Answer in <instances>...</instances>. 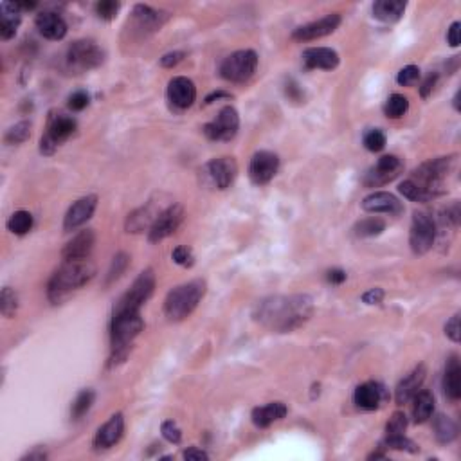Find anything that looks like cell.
<instances>
[{"label": "cell", "mask_w": 461, "mask_h": 461, "mask_svg": "<svg viewBox=\"0 0 461 461\" xmlns=\"http://www.w3.org/2000/svg\"><path fill=\"white\" fill-rule=\"evenodd\" d=\"M182 220H184V208L181 204H172L164 211L159 212V217L155 218L152 227L148 229L150 244H159V241L172 237L176 229L181 227Z\"/></svg>", "instance_id": "11"}, {"label": "cell", "mask_w": 461, "mask_h": 461, "mask_svg": "<svg viewBox=\"0 0 461 461\" xmlns=\"http://www.w3.org/2000/svg\"><path fill=\"white\" fill-rule=\"evenodd\" d=\"M22 460H40V461H44V460H47V453H45V450H42V449H37V450H32V453L25 454Z\"/></svg>", "instance_id": "58"}, {"label": "cell", "mask_w": 461, "mask_h": 461, "mask_svg": "<svg viewBox=\"0 0 461 461\" xmlns=\"http://www.w3.org/2000/svg\"><path fill=\"white\" fill-rule=\"evenodd\" d=\"M157 217H159V212H153L152 205L139 208L137 211H133L132 215H128L126 231H128V233H140V231H145V229H150Z\"/></svg>", "instance_id": "32"}, {"label": "cell", "mask_w": 461, "mask_h": 461, "mask_svg": "<svg viewBox=\"0 0 461 461\" xmlns=\"http://www.w3.org/2000/svg\"><path fill=\"white\" fill-rule=\"evenodd\" d=\"M436 240V222L429 212L417 211L413 215L409 233V245L414 254H425L433 249Z\"/></svg>", "instance_id": "10"}, {"label": "cell", "mask_w": 461, "mask_h": 461, "mask_svg": "<svg viewBox=\"0 0 461 461\" xmlns=\"http://www.w3.org/2000/svg\"><path fill=\"white\" fill-rule=\"evenodd\" d=\"M460 90H457V92H456V96H454V109H456V110H460Z\"/></svg>", "instance_id": "60"}, {"label": "cell", "mask_w": 461, "mask_h": 461, "mask_svg": "<svg viewBox=\"0 0 461 461\" xmlns=\"http://www.w3.org/2000/svg\"><path fill=\"white\" fill-rule=\"evenodd\" d=\"M128 265H130L128 254H126V253H117L116 256H114L112 263H110V269H109V273H107V280H104V285L109 287L110 283H114V281L119 280V277L126 273Z\"/></svg>", "instance_id": "39"}, {"label": "cell", "mask_w": 461, "mask_h": 461, "mask_svg": "<svg viewBox=\"0 0 461 461\" xmlns=\"http://www.w3.org/2000/svg\"><path fill=\"white\" fill-rule=\"evenodd\" d=\"M168 100L173 107L186 110L197 100V87L189 78L176 76L168 83Z\"/></svg>", "instance_id": "20"}, {"label": "cell", "mask_w": 461, "mask_h": 461, "mask_svg": "<svg viewBox=\"0 0 461 461\" xmlns=\"http://www.w3.org/2000/svg\"><path fill=\"white\" fill-rule=\"evenodd\" d=\"M258 68V54L253 49H244L229 54L220 64V76L231 83H245Z\"/></svg>", "instance_id": "7"}, {"label": "cell", "mask_w": 461, "mask_h": 461, "mask_svg": "<svg viewBox=\"0 0 461 461\" xmlns=\"http://www.w3.org/2000/svg\"><path fill=\"white\" fill-rule=\"evenodd\" d=\"M37 29L40 31V35L47 40H64L67 35V24L58 13L54 11H42L40 15H37Z\"/></svg>", "instance_id": "26"}, {"label": "cell", "mask_w": 461, "mask_h": 461, "mask_svg": "<svg viewBox=\"0 0 461 461\" xmlns=\"http://www.w3.org/2000/svg\"><path fill=\"white\" fill-rule=\"evenodd\" d=\"M287 405L283 402H270L267 405H261V407H256L251 414L253 418V424L260 429H265V427H269L273 425L274 421L281 420V418L287 417Z\"/></svg>", "instance_id": "29"}, {"label": "cell", "mask_w": 461, "mask_h": 461, "mask_svg": "<svg viewBox=\"0 0 461 461\" xmlns=\"http://www.w3.org/2000/svg\"><path fill=\"white\" fill-rule=\"evenodd\" d=\"M166 20H168V13L159 11V9H153L145 4H137L132 11L133 31H139L145 37L150 32L159 31Z\"/></svg>", "instance_id": "17"}, {"label": "cell", "mask_w": 461, "mask_h": 461, "mask_svg": "<svg viewBox=\"0 0 461 461\" xmlns=\"http://www.w3.org/2000/svg\"><path fill=\"white\" fill-rule=\"evenodd\" d=\"M404 169V162L400 157L397 155H384L377 161V164L366 172L364 182L366 188H381V186L389 184L391 181H395Z\"/></svg>", "instance_id": "12"}, {"label": "cell", "mask_w": 461, "mask_h": 461, "mask_svg": "<svg viewBox=\"0 0 461 461\" xmlns=\"http://www.w3.org/2000/svg\"><path fill=\"white\" fill-rule=\"evenodd\" d=\"M104 60L103 49L92 40H76L67 49V64L76 73L97 68Z\"/></svg>", "instance_id": "9"}, {"label": "cell", "mask_w": 461, "mask_h": 461, "mask_svg": "<svg viewBox=\"0 0 461 461\" xmlns=\"http://www.w3.org/2000/svg\"><path fill=\"white\" fill-rule=\"evenodd\" d=\"M409 110V100L404 94H391L384 104V114L391 119H400Z\"/></svg>", "instance_id": "36"}, {"label": "cell", "mask_w": 461, "mask_h": 461, "mask_svg": "<svg viewBox=\"0 0 461 461\" xmlns=\"http://www.w3.org/2000/svg\"><path fill=\"white\" fill-rule=\"evenodd\" d=\"M285 94L290 101L294 103H305V90L299 87L294 80H290L289 83L285 85Z\"/></svg>", "instance_id": "50"}, {"label": "cell", "mask_w": 461, "mask_h": 461, "mask_svg": "<svg viewBox=\"0 0 461 461\" xmlns=\"http://www.w3.org/2000/svg\"><path fill=\"white\" fill-rule=\"evenodd\" d=\"M385 231V222L382 218H364V220L357 222L353 227V234L359 238H373L378 237Z\"/></svg>", "instance_id": "34"}, {"label": "cell", "mask_w": 461, "mask_h": 461, "mask_svg": "<svg viewBox=\"0 0 461 461\" xmlns=\"http://www.w3.org/2000/svg\"><path fill=\"white\" fill-rule=\"evenodd\" d=\"M445 335L449 337L453 342H460L461 339V328H460V313L450 317V321L445 325Z\"/></svg>", "instance_id": "51"}, {"label": "cell", "mask_w": 461, "mask_h": 461, "mask_svg": "<svg viewBox=\"0 0 461 461\" xmlns=\"http://www.w3.org/2000/svg\"><path fill=\"white\" fill-rule=\"evenodd\" d=\"M123 434H125V418L121 413H116L114 417H110L107 424H103L97 429L96 436H94V449H110L116 443H119Z\"/></svg>", "instance_id": "21"}, {"label": "cell", "mask_w": 461, "mask_h": 461, "mask_svg": "<svg viewBox=\"0 0 461 461\" xmlns=\"http://www.w3.org/2000/svg\"><path fill=\"white\" fill-rule=\"evenodd\" d=\"M339 54L330 47H310L303 51V64L309 71L312 68H323V71H333L339 67Z\"/></svg>", "instance_id": "25"}, {"label": "cell", "mask_w": 461, "mask_h": 461, "mask_svg": "<svg viewBox=\"0 0 461 461\" xmlns=\"http://www.w3.org/2000/svg\"><path fill=\"white\" fill-rule=\"evenodd\" d=\"M382 449H395V450H405V453H418V445L413 440L405 436V434H385L384 441H382Z\"/></svg>", "instance_id": "38"}, {"label": "cell", "mask_w": 461, "mask_h": 461, "mask_svg": "<svg viewBox=\"0 0 461 461\" xmlns=\"http://www.w3.org/2000/svg\"><path fill=\"white\" fill-rule=\"evenodd\" d=\"M16 309H18V296L11 287H4L0 294V312L4 317H13Z\"/></svg>", "instance_id": "41"}, {"label": "cell", "mask_w": 461, "mask_h": 461, "mask_svg": "<svg viewBox=\"0 0 461 461\" xmlns=\"http://www.w3.org/2000/svg\"><path fill=\"white\" fill-rule=\"evenodd\" d=\"M186 460H209V454L205 450L197 449V447H189L184 450Z\"/></svg>", "instance_id": "57"}, {"label": "cell", "mask_w": 461, "mask_h": 461, "mask_svg": "<svg viewBox=\"0 0 461 461\" xmlns=\"http://www.w3.org/2000/svg\"><path fill=\"white\" fill-rule=\"evenodd\" d=\"M172 260L175 261L176 265H181V267H191V265L195 263L193 251L189 249L188 245H179V247H175L172 253Z\"/></svg>", "instance_id": "46"}, {"label": "cell", "mask_w": 461, "mask_h": 461, "mask_svg": "<svg viewBox=\"0 0 461 461\" xmlns=\"http://www.w3.org/2000/svg\"><path fill=\"white\" fill-rule=\"evenodd\" d=\"M205 173L218 189H227L238 175V164L233 157H218L205 164Z\"/></svg>", "instance_id": "18"}, {"label": "cell", "mask_w": 461, "mask_h": 461, "mask_svg": "<svg viewBox=\"0 0 461 461\" xmlns=\"http://www.w3.org/2000/svg\"><path fill=\"white\" fill-rule=\"evenodd\" d=\"M438 83V74L436 73H431L429 76L425 78L424 81H421L420 85V96L421 97H429L431 94H433L434 87H436Z\"/></svg>", "instance_id": "53"}, {"label": "cell", "mask_w": 461, "mask_h": 461, "mask_svg": "<svg viewBox=\"0 0 461 461\" xmlns=\"http://www.w3.org/2000/svg\"><path fill=\"white\" fill-rule=\"evenodd\" d=\"M433 431L434 436L440 443H450L457 438V425L456 421L450 417H445V414H438L433 420Z\"/></svg>", "instance_id": "33"}, {"label": "cell", "mask_w": 461, "mask_h": 461, "mask_svg": "<svg viewBox=\"0 0 461 461\" xmlns=\"http://www.w3.org/2000/svg\"><path fill=\"white\" fill-rule=\"evenodd\" d=\"M205 289L204 280H193L169 290L164 299V316L173 323L188 319L205 296Z\"/></svg>", "instance_id": "4"}, {"label": "cell", "mask_w": 461, "mask_h": 461, "mask_svg": "<svg viewBox=\"0 0 461 461\" xmlns=\"http://www.w3.org/2000/svg\"><path fill=\"white\" fill-rule=\"evenodd\" d=\"M88 103H90V96H88L85 90H76V92H73L71 97H68V109L74 110V112H80V110L87 109Z\"/></svg>", "instance_id": "48"}, {"label": "cell", "mask_w": 461, "mask_h": 461, "mask_svg": "<svg viewBox=\"0 0 461 461\" xmlns=\"http://www.w3.org/2000/svg\"><path fill=\"white\" fill-rule=\"evenodd\" d=\"M313 313V299L306 294L265 297L254 306V319L270 332L289 333L305 325Z\"/></svg>", "instance_id": "1"}, {"label": "cell", "mask_w": 461, "mask_h": 461, "mask_svg": "<svg viewBox=\"0 0 461 461\" xmlns=\"http://www.w3.org/2000/svg\"><path fill=\"white\" fill-rule=\"evenodd\" d=\"M220 97H229L227 92H212L205 97V103H212V100H220Z\"/></svg>", "instance_id": "59"}, {"label": "cell", "mask_w": 461, "mask_h": 461, "mask_svg": "<svg viewBox=\"0 0 461 461\" xmlns=\"http://www.w3.org/2000/svg\"><path fill=\"white\" fill-rule=\"evenodd\" d=\"M145 328V321L140 317V312H130V310H121L112 313V323H110V366L121 364L128 357L132 349L133 341Z\"/></svg>", "instance_id": "3"}, {"label": "cell", "mask_w": 461, "mask_h": 461, "mask_svg": "<svg viewBox=\"0 0 461 461\" xmlns=\"http://www.w3.org/2000/svg\"><path fill=\"white\" fill-rule=\"evenodd\" d=\"M385 133L382 130H369L364 136V146L369 152H382L385 148Z\"/></svg>", "instance_id": "43"}, {"label": "cell", "mask_w": 461, "mask_h": 461, "mask_svg": "<svg viewBox=\"0 0 461 461\" xmlns=\"http://www.w3.org/2000/svg\"><path fill=\"white\" fill-rule=\"evenodd\" d=\"M94 398H96V393H94L92 389H83V391H80V393L76 395V398H74L73 402V407H71V417H73V420H80L81 417H85V414L90 411V407H92L94 404Z\"/></svg>", "instance_id": "37"}, {"label": "cell", "mask_w": 461, "mask_h": 461, "mask_svg": "<svg viewBox=\"0 0 461 461\" xmlns=\"http://www.w3.org/2000/svg\"><path fill=\"white\" fill-rule=\"evenodd\" d=\"M382 299H384V290L382 289H369L368 292L362 294V301L366 305H381Z\"/></svg>", "instance_id": "54"}, {"label": "cell", "mask_w": 461, "mask_h": 461, "mask_svg": "<svg viewBox=\"0 0 461 461\" xmlns=\"http://www.w3.org/2000/svg\"><path fill=\"white\" fill-rule=\"evenodd\" d=\"M342 18L339 13H330V15L323 16L319 20L310 22L306 25H299L297 29H294L292 40L296 42H310V40H319L323 37H328L332 32L337 31V28L341 25Z\"/></svg>", "instance_id": "15"}, {"label": "cell", "mask_w": 461, "mask_h": 461, "mask_svg": "<svg viewBox=\"0 0 461 461\" xmlns=\"http://www.w3.org/2000/svg\"><path fill=\"white\" fill-rule=\"evenodd\" d=\"M96 15L100 16L101 20H114L119 13L121 4L119 2H114V0H101L96 4Z\"/></svg>", "instance_id": "42"}, {"label": "cell", "mask_w": 461, "mask_h": 461, "mask_svg": "<svg viewBox=\"0 0 461 461\" xmlns=\"http://www.w3.org/2000/svg\"><path fill=\"white\" fill-rule=\"evenodd\" d=\"M155 290V274L152 269H146L136 277L128 290L117 299L114 312L130 310V312H140V309L148 303L150 297Z\"/></svg>", "instance_id": "6"}, {"label": "cell", "mask_w": 461, "mask_h": 461, "mask_svg": "<svg viewBox=\"0 0 461 461\" xmlns=\"http://www.w3.org/2000/svg\"><path fill=\"white\" fill-rule=\"evenodd\" d=\"M97 208V197L96 195H87V197L80 198L68 208L67 215L64 218V229L65 231H76L83 224H87L92 218L94 211Z\"/></svg>", "instance_id": "19"}, {"label": "cell", "mask_w": 461, "mask_h": 461, "mask_svg": "<svg viewBox=\"0 0 461 461\" xmlns=\"http://www.w3.org/2000/svg\"><path fill=\"white\" fill-rule=\"evenodd\" d=\"M184 52L182 51H173V52H168V54H164V56L161 58V65L166 68H173L176 67V65L181 64L182 60H184Z\"/></svg>", "instance_id": "52"}, {"label": "cell", "mask_w": 461, "mask_h": 461, "mask_svg": "<svg viewBox=\"0 0 461 461\" xmlns=\"http://www.w3.org/2000/svg\"><path fill=\"white\" fill-rule=\"evenodd\" d=\"M240 128V116L234 107H224L218 116L204 126V133L211 140H231Z\"/></svg>", "instance_id": "13"}, {"label": "cell", "mask_w": 461, "mask_h": 461, "mask_svg": "<svg viewBox=\"0 0 461 461\" xmlns=\"http://www.w3.org/2000/svg\"><path fill=\"white\" fill-rule=\"evenodd\" d=\"M443 391L447 398L453 402L461 398V366L457 355H450L445 366V375H443Z\"/></svg>", "instance_id": "28"}, {"label": "cell", "mask_w": 461, "mask_h": 461, "mask_svg": "<svg viewBox=\"0 0 461 461\" xmlns=\"http://www.w3.org/2000/svg\"><path fill=\"white\" fill-rule=\"evenodd\" d=\"M425 375H427L425 366L418 364L409 375H405V377L398 382L397 389H395V400H397L398 405H404L409 400H413L414 395H417L421 389V385H424Z\"/></svg>", "instance_id": "22"}, {"label": "cell", "mask_w": 461, "mask_h": 461, "mask_svg": "<svg viewBox=\"0 0 461 461\" xmlns=\"http://www.w3.org/2000/svg\"><path fill=\"white\" fill-rule=\"evenodd\" d=\"M362 209L366 212H385V215H400L404 205L395 195L388 191H375L362 200Z\"/></svg>", "instance_id": "24"}, {"label": "cell", "mask_w": 461, "mask_h": 461, "mask_svg": "<svg viewBox=\"0 0 461 461\" xmlns=\"http://www.w3.org/2000/svg\"><path fill=\"white\" fill-rule=\"evenodd\" d=\"M277 169H280V157L273 152L261 150V152L254 153L253 159H251L249 179L256 186L269 184L276 176Z\"/></svg>", "instance_id": "14"}, {"label": "cell", "mask_w": 461, "mask_h": 461, "mask_svg": "<svg viewBox=\"0 0 461 461\" xmlns=\"http://www.w3.org/2000/svg\"><path fill=\"white\" fill-rule=\"evenodd\" d=\"M460 217H461V211L457 202H454L453 205H449V208L443 209V212H441V220H443V224H449L453 225V227H457V225H460Z\"/></svg>", "instance_id": "49"}, {"label": "cell", "mask_w": 461, "mask_h": 461, "mask_svg": "<svg viewBox=\"0 0 461 461\" xmlns=\"http://www.w3.org/2000/svg\"><path fill=\"white\" fill-rule=\"evenodd\" d=\"M460 31H461V24L460 22H454V24L450 25L449 32H447V42H449L450 47H457V45H460L461 42Z\"/></svg>", "instance_id": "55"}, {"label": "cell", "mask_w": 461, "mask_h": 461, "mask_svg": "<svg viewBox=\"0 0 461 461\" xmlns=\"http://www.w3.org/2000/svg\"><path fill=\"white\" fill-rule=\"evenodd\" d=\"M161 431H162V436H164L166 441H169V443H181L182 440V433L181 429H179V425L175 424L173 420H166L164 424L161 425Z\"/></svg>", "instance_id": "47"}, {"label": "cell", "mask_w": 461, "mask_h": 461, "mask_svg": "<svg viewBox=\"0 0 461 461\" xmlns=\"http://www.w3.org/2000/svg\"><path fill=\"white\" fill-rule=\"evenodd\" d=\"M405 429H407V417L400 411L393 414V417L389 418L388 425H385V434L391 436V434H404Z\"/></svg>", "instance_id": "44"}, {"label": "cell", "mask_w": 461, "mask_h": 461, "mask_svg": "<svg viewBox=\"0 0 461 461\" xmlns=\"http://www.w3.org/2000/svg\"><path fill=\"white\" fill-rule=\"evenodd\" d=\"M405 8H407V2H402V0H378L373 4V16L385 24H393L404 16Z\"/></svg>", "instance_id": "30"}, {"label": "cell", "mask_w": 461, "mask_h": 461, "mask_svg": "<svg viewBox=\"0 0 461 461\" xmlns=\"http://www.w3.org/2000/svg\"><path fill=\"white\" fill-rule=\"evenodd\" d=\"M96 276V265L88 260H67L54 270L47 283V297L51 303L60 305L61 301L76 290L83 289Z\"/></svg>", "instance_id": "2"}, {"label": "cell", "mask_w": 461, "mask_h": 461, "mask_svg": "<svg viewBox=\"0 0 461 461\" xmlns=\"http://www.w3.org/2000/svg\"><path fill=\"white\" fill-rule=\"evenodd\" d=\"M29 137H31V123L29 121H20V123H16L15 126H11L6 132L4 140L6 145H22Z\"/></svg>", "instance_id": "40"}, {"label": "cell", "mask_w": 461, "mask_h": 461, "mask_svg": "<svg viewBox=\"0 0 461 461\" xmlns=\"http://www.w3.org/2000/svg\"><path fill=\"white\" fill-rule=\"evenodd\" d=\"M454 161H456L454 155L431 159V161L418 166L409 179L427 195L429 200H433V198H438L445 193V179L453 172Z\"/></svg>", "instance_id": "5"}, {"label": "cell", "mask_w": 461, "mask_h": 461, "mask_svg": "<svg viewBox=\"0 0 461 461\" xmlns=\"http://www.w3.org/2000/svg\"><path fill=\"white\" fill-rule=\"evenodd\" d=\"M32 222L35 220H32L31 212L20 209V211H15L11 217H9L8 229L13 234H16V237H24V234H28L32 229Z\"/></svg>", "instance_id": "35"}, {"label": "cell", "mask_w": 461, "mask_h": 461, "mask_svg": "<svg viewBox=\"0 0 461 461\" xmlns=\"http://www.w3.org/2000/svg\"><path fill=\"white\" fill-rule=\"evenodd\" d=\"M418 80H420V68L417 65H407V67L402 68L397 76V83L402 85V87H411Z\"/></svg>", "instance_id": "45"}, {"label": "cell", "mask_w": 461, "mask_h": 461, "mask_svg": "<svg viewBox=\"0 0 461 461\" xmlns=\"http://www.w3.org/2000/svg\"><path fill=\"white\" fill-rule=\"evenodd\" d=\"M76 119L73 116L51 112L47 121V132L40 139V152L44 155H52L64 140H67L76 132Z\"/></svg>", "instance_id": "8"}, {"label": "cell", "mask_w": 461, "mask_h": 461, "mask_svg": "<svg viewBox=\"0 0 461 461\" xmlns=\"http://www.w3.org/2000/svg\"><path fill=\"white\" fill-rule=\"evenodd\" d=\"M326 280H328L332 285H341V283L346 281V273L341 269H332L326 273Z\"/></svg>", "instance_id": "56"}, {"label": "cell", "mask_w": 461, "mask_h": 461, "mask_svg": "<svg viewBox=\"0 0 461 461\" xmlns=\"http://www.w3.org/2000/svg\"><path fill=\"white\" fill-rule=\"evenodd\" d=\"M389 400L388 389L381 384V382L369 381L359 385L353 393V402L359 409L364 411H375L381 409L382 405Z\"/></svg>", "instance_id": "16"}, {"label": "cell", "mask_w": 461, "mask_h": 461, "mask_svg": "<svg viewBox=\"0 0 461 461\" xmlns=\"http://www.w3.org/2000/svg\"><path fill=\"white\" fill-rule=\"evenodd\" d=\"M22 15L20 8L15 2H2L0 4V38L9 40L16 35V29L20 25Z\"/></svg>", "instance_id": "27"}, {"label": "cell", "mask_w": 461, "mask_h": 461, "mask_svg": "<svg viewBox=\"0 0 461 461\" xmlns=\"http://www.w3.org/2000/svg\"><path fill=\"white\" fill-rule=\"evenodd\" d=\"M413 418L417 424H425L433 417L434 411V397L431 391L427 389H420L417 395L413 397Z\"/></svg>", "instance_id": "31"}, {"label": "cell", "mask_w": 461, "mask_h": 461, "mask_svg": "<svg viewBox=\"0 0 461 461\" xmlns=\"http://www.w3.org/2000/svg\"><path fill=\"white\" fill-rule=\"evenodd\" d=\"M96 244V234L92 229H85L81 233H78L73 240L68 241L61 251V258L64 261L67 260H87L90 256Z\"/></svg>", "instance_id": "23"}]
</instances>
